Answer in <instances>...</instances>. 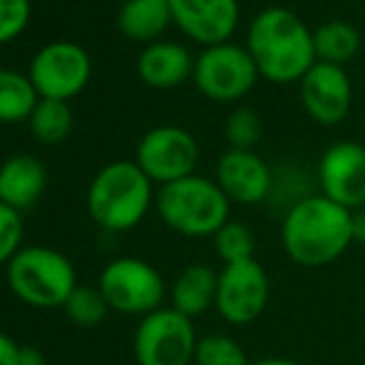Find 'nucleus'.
<instances>
[{
    "mask_svg": "<svg viewBox=\"0 0 365 365\" xmlns=\"http://www.w3.org/2000/svg\"><path fill=\"white\" fill-rule=\"evenodd\" d=\"M356 241L353 212L323 194H308L289 207L281 224V244L286 256L303 269L333 264Z\"/></svg>",
    "mask_w": 365,
    "mask_h": 365,
    "instance_id": "obj_1",
    "label": "nucleus"
},
{
    "mask_svg": "<svg viewBox=\"0 0 365 365\" xmlns=\"http://www.w3.org/2000/svg\"><path fill=\"white\" fill-rule=\"evenodd\" d=\"M361 48V33L346 20H331L313 30V50L316 63L346 65Z\"/></svg>",
    "mask_w": 365,
    "mask_h": 365,
    "instance_id": "obj_20",
    "label": "nucleus"
},
{
    "mask_svg": "<svg viewBox=\"0 0 365 365\" xmlns=\"http://www.w3.org/2000/svg\"><path fill=\"white\" fill-rule=\"evenodd\" d=\"M97 289L112 311L142 318L159 311L167 293L162 274L145 259H135V256L112 259L102 269Z\"/></svg>",
    "mask_w": 365,
    "mask_h": 365,
    "instance_id": "obj_6",
    "label": "nucleus"
},
{
    "mask_svg": "<svg viewBox=\"0 0 365 365\" xmlns=\"http://www.w3.org/2000/svg\"><path fill=\"white\" fill-rule=\"evenodd\" d=\"M20 363H23V346H18L8 333H0V365H20Z\"/></svg>",
    "mask_w": 365,
    "mask_h": 365,
    "instance_id": "obj_29",
    "label": "nucleus"
},
{
    "mask_svg": "<svg viewBox=\"0 0 365 365\" xmlns=\"http://www.w3.org/2000/svg\"><path fill=\"white\" fill-rule=\"evenodd\" d=\"M194 365H251V361L236 338L226 333H209L199 338Z\"/></svg>",
    "mask_w": 365,
    "mask_h": 365,
    "instance_id": "obj_24",
    "label": "nucleus"
},
{
    "mask_svg": "<svg viewBox=\"0 0 365 365\" xmlns=\"http://www.w3.org/2000/svg\"><path fill=\"white\" fill-rule=\"evenodd\" d=\"M353 236H356V241L365 244V204L353 209Z\"/></svg>",
    "mask_w": 365,
    "mask_h": 365,
    "instance_id": "obj_30",
    "label": "nucleus"
},
{
    "mask_svg": "<svg viewBox=\"0 0 365 365\" xmlns=\"http://www.w3.org/2000/svg\"><path fill=\"white\" fill-rule=\"evenodd\" d=\"M172 20L197 43L221 45L239 25V0H169Z\"/></svg>",
    "mask_w": 365,
    "mask_h": 365,
    "instance_id": "obj_15",
    "label": "nucleus"
},
{
    "mask_svg": "<svg viewBox=\"0 0 365 365\" xmlns=\"http://www.w3.org/2000/svg\"><path fill=\"white\" fill-rule=\"evenodd\" d=\"M229 199L221 187L204 177H184L164 184L157 194V214L167 229L182 236H214L229 221Z\"/></svg>",
    "mask_w": 365,
    "mask_h": 365,
    "instance_id": "obj_4",
    "label": "nucleus"
},
{
    "mask_svg": "<svg viewBox=\"0 0 365 365\" xmlns=\"http://www.w3.org/2000/svg\"><path fill=\"white\" fill-rule=\"evenodd\" d=\"M172 23L169 0H127L117 15L122 35L130 40H154Z\"/></svg>",
    "mask_w": 365,
    "mask_h": 365,
    "instance_id": "obj_19",
    "label": "nucleus"
},
{
    "mask_svg": "<svg viewBox=\"0 0 365 365\" xmlns=\"http://www.w3.org/2000/svg\"><path fill=\"white\" fill-rule=\"evenodd\" d=\"M318 184L326 199L346 209L365 204V147L358 142H336L318 162Z\"/></svg>",
    "mask_w": 365,
    "mask_h": 365,
    "instance_id": "obj_12",
    "label": "nucleus"
},
{
    "mask_svg": "<svg viewBox=\"0 0 365 365\" xmlns=\"http://www.w3.org/2000/svg\"><path fill=\"white\" fill-rule=\"evenodd\" d=\"M90 73V55L75 43L45 45L30 63V80L43 100L70 102L85 90Z\"/></svg>",
    "mask_w": 365,
    "mask_h": 365,
    "instance_id": "obj_9",
    "label": "nucleus"
},
{
    "mask_svg": "<svg viewBox=\"0 0 365 365\" xmlns=\"http://www.w3.org/2000/svg\"><path fill=\"white\" fill-rule=\"evenodd\" d=\"M214 251L224 266L256 259V236L241 221H226L214 234Z\"/></svg>",
    "mask_w": 365,
    "mask_h": 365,
    "instance_id": "obj_23",
    "label": "nucleus"
},
{
    "mask_svg": "<svg viewBox=\"0 0 365 365\" xmlns=\"http://www.w3.org/2000/svg\"><path fill=\"white\" fill-rule=\"evenodd\" d=\"M20 365H48V363H45V358L40 356L38 351H33V348H23V363Z\"/></svg>",
    "mask_w": 365,
    "mask_h": 365,
    "instance_id": "obj_31",
    "label": "nucleus"
},
{
    "mask_svg": "<svg viewBox=\"0 0 365 365\" xmlns=\"http://www.w3.org/2000/svg\"><path fill=\"white\" fill-rule=\"evenodd\" d=\"M28 122L35 140L45 142V145H60L73 130V110H70L68 102L40 97L38 107L33 110Z\"/></svg>",
    "mask_w": 365,
    "mask_h": 365,
    "instance_id": "obj_22",
    "label": "nucleus"
},
{
    "mask_svg": "<svg viewBox=\"0 0 365 365\" xmlns=\"http://www.w3.org/2000/svg\"><path fill=\"white\" fill-rule=\"evenodd\" d=\"M224 135L231 149H254L261 140V120L254 110L239 107L226 117Z\"/></svg>",
    "mask_w": 365,
    "mask_h": 365,
    "instance_id": "obj_26",
    "label": "nucleus"
},
{
    "mask_svg": "<svg viewBox=\"0 0 365 365\" xmlns=\"http://www.w3.org/2000/svg\"><path fill=\"white\" fill-rule=\"evenodd\" d=\"M23 219L20 212L0 202V266H8L13 256L23 249Z\"/></svg>",
    "mask_w": 365,
    "mask_h": 365,
    "instance_id": "obj_27",
    "label": "nucleus"
},
{
    "mask_svg": "<svg viewBox=\"0 0 365 365\" xmlns=\"http://www.w3.org/2000/svg\"><path fill=\"white\" fill-rule=\"evenodd\" d=\"M217 184L229 202L254 207L274 192V174L254 149H229L217 164Z\"/></svg>",
    "mask_w": 365,
    "mask_h": 365,
    "instance_id": "obj_14",
    "label": "nucleus"
},
{
    "mask_svg": "<svg viewBox=\"0 0 365 365\" xmlns=\"http://www.w3.org/2000/svg\"><path fill=\"white\" fill-rule=\"evenodd\" d=\"M48 172L33 154H15L0 164V202L15 212H25L43 197Z\"/></svg>",
    "mask_w": 365,
    "mask_h": 365,
    "instance_id": "obj_16",
    "label": "nucleus"
},
{
    "mask_svg": "<svg viewBox=\"0 0 365 365\" xmlns=\"http://www.w3.org/2000/svg\"><path fill=\"white\" fill-rule=\"evenodd\" d=\"M137 73L149 87L167 90V87L179 85L189 75H194V60L184 45L159 40L142 50L140 60H137Z\"/></svg>",
    "mask_w": 365,
    "mask_h": 365,
    "instance_id": "obj_17",
    "label": "nucleus"
},
{
    "mask_svg": "<svg viewBox=\"0 0 365 365\" xmlns=\"http://www.w3.org/2000/svg\"><path fill=\"white\" fill-rule=\"evenodd\" d=\"M30 20V0H0V45L15 40Z\"/></svg>",
    "mask_w": 365,
    "mask_h": 365,
    "instance_id": "obj_28",
    "label": "nucleus"
},
{
    "mask_svg": "<svg viewBox=\"0 0 365 365\" xmlns=\"http://www.w3.org/2000/svg\"><path fill=\"white\" fill-rule=\"evenodd\" d=\"M15 298L33 308H63L77 289L73 261L50 246H25L5 266Z\"/></svg>",
    "mask_w": 365,
    "mask_h": 365,
    "instance_id": "obj_5",
    "label": "nucleus"
},
{
    "mask_svg": "<svg viewBox=\"0 0 365 365\" xmlns=\"http://www.w3.org/2000/svg\"><path fill=\"white\" fill-rule=\"evenodd\" d=\"M199 162L197 140L187 130L162 125L149 130L137 145V164L152 182L172 184L192 177Z\"/></svg>",
    "mask_w": 365,
    "mask_h": 365,
    "instance_id": "obj_10",
    "label": "nucleus"
},
{
    "mask_svg": "<svg viewBox=\"0 0 365 365\" xmlns=\"http://www.w3.org/2000/svg\"><path fill=\"white\" fill-rule=\"evenodd\" d=\"M65 313L73 323H77L80 328H95L105 321L107 306L105 296L100 293V289H92V286H77V289L70 293V298L65 301Z\"/></svg>",
    "mask_w": 365,
    "mask_h": 365,
    "instance_id": "obj_25",
    "label": "nucleus"
},
{
    "mask_svg": "<svg viewBox=\"0 0 365 365\" xmlns=\"http://www.w3.org/2000/svg\"><path fill=\"white\" fill-rule=\"evenodd\" d=\"M38 90H35L30 75L15 73V70H0V122L30 120L33 110L38 107Z\"/></svg>",
    "mask_w": 365,
    "mask_h": 365,
    "instance_id": "obj_21",
    "label": "nucleus"
},
{
    "mask_svg": "<svg viewBox=\"0 0 365 365\" xmlns=\"http://www.w3.org/2000/svg\"><path fill=\"white\" fill-rule=\"evenodd\" d=\"M152 207V179L137 162H112L87 189V212L105 231H130Z\"/></svg>",
    "mask_w": 365,
    "mask_h": 365,
    "instance_id": "obj_3",
    "label": "nucleus"
},
{
    "mask_svg": "<svg viewBox=\"0 0 365 365\" xmlns=\"http://www.w3.org/2000/svg\"><path fill=\"white\" fill-rule=\"evenodd\" d=\"M219 274L204 264H192L172 286V308L187 318H197L217 306Z\"/></svg>",
    "mask_w": 365,
    "mask_h": 365,
    "instance_id": "obj_18",
    "label": "nucleus"
},
{
    "mask_svg": "<svg viewBox=\"0 0 365 365\" xmlns=\"http://www.w3.org/2000/svg\"><path fill=\"white\" fill-rule=\"evenodd\" d=\"M197 331L192 318L159 308L140 321L135 331V358L140 365H192L197 353Z\"/></svg>",
    "mask_w": 365,
    "mask_h": 365,
    "instance_id": "obj_7",
    "label": "nucleus"
},
{
    "mask_svg": "<svg viewBox=\"0 0 365 365\" xmlns=\"http://www.w3.org/2000/svg\"><path fill=\"white\" fill-rule=\"evenodd\" d=\"M353 90L341 65L316 63L301 80V102L318 125H338L351 110Z\"/></svg>",
    "mask_w": 365,
    "mask_h": 365,
    "instance_id": "obj_13",
    "label": "nucleus"
},
{
    "mask_svg": "<svg viewBox=\"0 0 365 365\" xmlns=\"http://www.w3.org/2000/svg\"><path fill=\"white\" fill-rule=\"evenodd\" d=\"M269 274L256 259L229 264L219 271L217 286V311L231 326H249L269 303Z\"/></svg>",
    "mask_w": 365,
    "mask_h": 365,
    "instance_id": "obj_11",
    "label": "nucleus"
},
{
    "mask_svg": "<svg viewBox=\"0 0 365 365\" xmlns=\"http://www.w3.org/2000/svg\"><path fill=\"white\" fill-rule=\"evenodd\" d=\"M259 68L246 48L221 43L207 48L194 63L197 87L217 102H236L254 87Z\"/></svg>",
    "mask_w": 365,
    "mask_h": 365,
    "instance_id": "obj_8",
    "label": "nucleus"
},
{
    "mask_svg": "<svg viewBox=\"0 0 365 365\" xmlns=\"http://www.w3.org/2000/svg\"><path fill=\"white\" fill-rule=\"evenodd\" d=\"M246 50L254 58L259 75L266 80L289 85L301 82L316 65L313 33L289 8H266L251 20Z\"/></svg>",
    "mask_w": 365,
    "mask_h": 365,
    "instance_id": "obj_2",
    "label": "nucleus"
},
{
    "mask_svg": "<svg viewBox=\"0 0 365 365\" xmlns=\"http://www.w3.org/2000/svg\"><path fill=\"white\" fill-rule=\"evenodd\" d=\"M251 365H301V363L291 361V358H259V361H251Z\"/></svg>",
    "mask_w": 365,
    "mask_h": 365,
    "instance_id": "obj_32",
    "label": "nucleus"
}]
</instances>
